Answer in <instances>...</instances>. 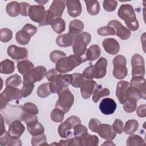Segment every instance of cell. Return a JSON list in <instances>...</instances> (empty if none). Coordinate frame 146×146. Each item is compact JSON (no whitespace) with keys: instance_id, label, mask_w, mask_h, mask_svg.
I'll list each match as a JSON object with an SVG mask.
<instances>
[{"instance_id":"1","label":"cell","mask_w":146,"mask_h":146,"mask_svg":"<svg viewBox=\"0 0 146 146\" xmlns=\"http://www.w3.org/2000/svg\"><path fill=\"white\" fill-rule=\"evenodd\" d=\"M47 79L50 82L49 87L51 93H58L63 88L71 84L72 74L62 75L56 68L48 70L46 75Z\"/></svg>"},{"instance_id":"2","label":"cell","mask_w":146,"mask_h":146,"mask_svg":"<svg viewBox=\"0 0 146 146\" xmlns=\"http://www.w3.org/2000/svg\"><path fill=\"white\" fill-rule=\"evenodd\" d=\"M117 15L125 21V23L129 30L136 31L139 27L138 21L133 7L129 4H123L119 7Z\"/></svg>"},{"instance_id":"3","label":"cell","mask_w":146,"mask_h":146,"mask_svg":"<svg viewBox=\"0 0 146 146\" xmlns=\"http://www.w3.org/2000/svg\"><path fill=\"white\" fill-rule=\"evenodd\" d=\"M91 39V35L87 32H82L74 37L72 50L75 55L79 56L83 63L84 62V55L87 51V46Z\"/></svg>"},{"instance_id":"4","label":"cell","mask_w":146,"mask_h":146,"mask_svg":"<svg viewBox=\"0 0 146 146\" xmlns=\"http://www.w3.org/2000/svg\"><path fill=\"white\" fill-rule=\"evenodd\" d=\"M83 63L82 59L76 55H70L60 59L55 66L56 70L60 74L67 73Z\"/></svg>"},{"instance_id":"5","label":"cell","mask_w":146,"mask_h":146,"mask_svg":"<svg viewBox=\"0 0 146 146\" xmlns=\"http://www.w3.org/2000/svg\"><path fill=\"white\" fill-rule=\"evenodd\" d=\"M58 94V99L55 103V108H58L64 113L68 112L74 102V96L67 87L63 88Z\"/></svg>"},{"instance_id":"6","label":"cell","mask_w":146,"mask_h":146,"mask_svg":"<svg viewBox=\"0 0 146 146\" xmlns=\"http://www.w3.org/2000/svg\"><path fill=\"white\" fill-rule=\"evenodd\" d=\"M21 90L17 87H6L0 94V109L5 108L10 101L20 100L22 98Z\"/></svg>"},{"instance_id":"7","label":"cell","mask_w":146,"mask_h":146,"mask_svg":"<svg viewBox=\"0 0 146 146\" xmlns=\"http://www.w3.org/2000/svg\"><path fill=\"white\" fill-rule=\"evenodd\" d=\"M112 63L113 66V76L117 79H123L125 78L128 73L125 58L121 55H116L113 59Z\"/></svg>"},{"instance_id":"8","label":"cell","mask_w":146,"mask_h":146,"mask_svg":"<svg viewBox=\"0 0 146 146\" xmlns=\"http://www.w3.org/2000/svg\"><path fill=\"white\" fill-rule=\"evenodd\" d=\"M46 73V69L44 67L37 66L23 75V82H30L34 84L35 82L42 80Z\"/></svg>"},{"instance_id":"9","label":"cell","mask_w":146,"mask_h":146,"mask_svg":"<svg viewBox=\"0 0 146 146\" xmlns=\"http://www.w3.org/2000/svg\"><path fill=\"white\" fill-rule=\"evenodd\" d=\"M66 7V1L62 0H54L52 1L46 13L49 18L54 21L55 19L61 18Z\"/></svg>"},{"instance_id":"10","label":"cell","mask_w":146,"mask_h":146,"mask_svg":"<svg viewBox=\"0 0 146 146\" xmlns=\"http://www.w3.org/2000/svg\"><path fill=\"white\" fill-rule=\"evenodd\" d=\"M132 75V76H144L145 75L144 60L142 56L135 54L131 58Z\"/></svg>"},{"instance_id":"11","label":"cell","mask_w":146,"mask_h":146,"mask_svg":"<svg viewBox=\"0 0 146 146\" xmlns=\"http://www.w3.org/2000/svg\"><path fill=\"white\" fill-rule=\"evenodd\" d=\"M8 55L15 60L26 59L28 57V50L25 47H18L16 45L11 44L7 50Z\"/></svg>"},{"instance_id":"12","label":"cell","mask_w":146,"mask_h":146,"mask_svg":"<svg viewBox=\"0 0 146 146\" xmlns=\"http://www.w3.org/2000/svg\"><path fill=\"white\" fill-rule=\"evenodd\" d=\"M108 26L113 27L116 31V35L122 40H127L131 36V31L125 27L119 21L112 20L108 23Z\"/></svg>"},{"instance_id":"13","label":"cell","mask_w":146,"mask_h":146,"mask_svg":"<svg viewBox=\"0 0 146 146\" xmlns=\"http://www.w3.org/2000/svg\"><path fill=\"white\" fill-rule=\"evenodd\" d=\"M45 13V8L42 5H32L29 9V16L31 20L39 24L43 21Z\"/></svg>"},{"instance_id":"14","label":"cell","mask_w":146,"mask_h":146,"mask_svg":"<svg viewBox=\"0 0 146 146\" xmlns=\"http://www.w3.org/2000/svg\"><path fill=\"white\" fill-rule=\"evenodd\" d=\"M96 86L97 84L95 81L88 79L84 80L80 87L82 98L85 99L90 98L91 95L94 93Z\"/></svg>"},{"instance_id":"15","label":"cell","mask_w":146,"mask_h":146,"mask_svg":"<svg viewBox=\"0 0 146 146\" xmlns=\"http://www.w3.org/2000/svg\"><path fill=\"white\" fill-rule=\"evenodd\" d=\"M116 107V103L114 100L108 98L102 99L99 106L100 111L106 115H111L114 113Z\"/></svg>"},{"instance_id":"16","label":"cell","mask_w":146,"mask_h":146,"mask_svg":"<svg viewBox=\"0 0 146 146\" xmlns=\"http://www.w3.org/2000/svg\"><path fill=\"white\" fill-rule=\"evenodd\" d=\"M96 133L102 138L107 140H113L116 136V133L112 126L107 124H100Z\"/></svg>"},{"instance_id":"17","label":"cell","mask_w":146,"mask_h":146,"mask_svg":"<svg viewBox=\"0 0 146 146\" xmlns=\"http://www.w3.org/2000/svg\"><path fill=\"white\" fill-rule=\"evenodd\" d=\"M107 66V60L106 58L101 57L94 65V78L100 79L106 75V68Z\"/></svg>"},{"instance_id":"18","label":"cell","mask_w":146,"mask_h":146,"mask_svg":"<svg viewBox=\"0 0 146 146\" xmlns=\"http://www.w3.org/2000/svg\"><path fill=\"white\" fill-rule=\"evenodd\" d=\"M130 85L131 87L136 89L140 92L141 95V98L145 99L146 97V90H145V79L144 76H132Z\"/></svg>"},{"instance_id":"19","label":"cell","mask_w":146,"mask_h":146,"mask_svg":"<svg viewBox=\"0 0 146 146\" xmlns=\"http://www.w3.org/2000/svg\"><path fill=\"white\" fill-rule=\"evenodd\" d=\"M25 128L19 120L12 121L9 127V133L13 138H19L25 132Z\"/></svg>"},{"instance_id":"20","label":"cell","mask_w":146,"mask_h":146,"mask_svg":"<svg viewBox=\"0 0 146 146\" xmlns=\"http://www.w3.org/2000/svg\"><path fill=\"white\" fill-rule=\"evenodd\" d=\"M130 86V83L125 80H121L117 83L116 95L120 104H123L126 101L127 91Z\"/></svg>"},{"instance_id":"21","label":"cell","mask_w":146,"mask_h":146,"mask_svg":"<svg viewBox=\"0 0 146 146\" xmlns=\"http://www.w3.org/2000/svg\"><path fill=\"white\" fill-rule=\"evenodd\" d=\"M102 45L105 51L111 55H116L120 50L119 42L113 38H110L104 39Z\"/></svg>"},{"instance_id":"22","label":"cell","mask_w":146,"mask_h":146,"mask_svg":"<svg viewBox=\"0 0 146 146\" xmlns=\"http://www.w3.org/2000/svg\"><path fill=\"white\" fill-rule=\"evenodd\" d=\"M68 14L74 18L79 16L82 13V8L79 0H67L66 1Z\"/></svg>"},{"instance_id":"23","label":"cell","mask_w":146,"mask_h":146,"mask_svg":"<svg viewBox=\"0 0 146 146\" xmlns=\"http://www.w3.org/2000/svg\"><path fill=\"white\" fill-rule=\"evenodd\" d=\"M74 126L73 124L66 119L64 122L61 123L58 127V133L59 136L64 139H67L72 135V129Z\"/></svg>"},{"instance_id":"24","label":"cell","mask_w":146,"mask_h":146,"mask_svg":"<svg viewBox=\"0 0 146 146\" xmlns=\"http://www.w3.org/2000/svg\"><path fill=\"white\" fill-rule=\"evenodd\" d=\"M101 54V49L98 44H93L89 47L84 55V62L87 60L94 61L98 59Z\"/></svg>"},{"instance_id":"25","label":"cell","mask_w":146,"mask_h":146,"mask_svg":"<svg viewBox=\"0 0 146 146\" xmlns=\"http://www.w3.org/2000/svg\"><path fill=\"white\" fill-rule=\"evenodd\" d=\"M74 36L70 33L59 35L56 39V44L62 47H70L72 45Z\"/></svg>"},{"instance_id":"26","label":"cell","mask_w":146,"mask_h":146,"mask_svg":"<svg viewBox=\"0 0 146 146\" xmlns=\"http://www.w3.org/2000/svg\"><path fill=\"white\" fill-rule=\"evenodd\" d=\"M84 29V24L80 20L74 19L69 24V33L74 37L82 33Z\"/></svg>"},{"instance_id":"27","label":"cell","mask_w":146,"mask_h":146,"mask_svg":"<svg viewBox=\"0 0 146 146\" xmlns=\"http://www.w3.org/2000/svg\"><path fill=\"white\" fill-rule=\"evenodd\" d=\"M6 10L9 16L15 17L21 14V3L17 1L10 2L7 4Z\"/></svg>"},{"instance_id":"28","label":"cell","mask_w":146,"mask_h":146,"mask_svg":"<svg viewBox=\"0 0 146 146\" xmlns=\"http://www.w3.org/2000/svg\"><path fill=\"white\" fill-rule=\"evenodd\" d=\"M15 70L14 62L8 59L2 60L0 63V72L2 74H10Z\"/></svg>"},{"instance_id":"29","label":"cell","mask_w":146,"mask_h":146,"mask_svg":"<svg viewBox=\"0 0 146 146\" xmlns=\"http://www.w3.org/2000/svg\"><path fill=\"white\" fill-rule=\"evenodd\" d=\"M110 94V90L107 88L103 87L102 85H97L92 96V100L95 103L98 102L99 99L104 96H108Z\"/></svg>"},{"instance_id":"30","label":"cell","mask_w":146,"mask_h":146,"mask_svg":"<svg viewBox=\"0 0 146 146\" xmlns=\"http://www.w3.org/2000/svg\"><path fill=\"white\" fill-rule=\"evenodd\" d=\"M34 68L33 63L28 60H23L17 63L18 71L23 76Z\"/></svg>"},{"instance_id":"31","label":"cell","mask_w":146,"mask_h":146,"mask_svg":"<svg viewBox=\"0 0 146 146\" xmlns=\"http://www.w3.org/2000/svg\"><path fill=\"white\" fill-rule=\"evenodd\" d=\"M84 2L86 5V8L88 13L91 15H96L100 11V5L98 1L86 0Z\"/></svg>"},{"instance_id":"32","label":"cell","mask_w":146,"mask_h":146,"mask_svg":"<svg viewBox=\"0 0 146 146\" xmlns=\"http://www.w3.org/2000/svg\"><path fill=\"white\" fill-rule=\"evenodd\" d=\"M87 133V128L83 125L79 124L73 128V134L74 137L79 140L82 144V140ZM83 145V144H82Z\"/></svg>"},{"instance_id":"33","label":"cell","mask_w":146,"mask_h":146,"mask_svg":"<svg viewBox=\"0 0 146 146\" xmlns=\"http://www.w3.org/2000/svg\"><path fill=\"white\" fill-rule=\"evenodd\" d=\"M31 36L26 31L23 30L18 31L15 34V39L17 43L21 45L27 44L31 39Z\"/></svg>"},{"instance_id":"34","label":"cell","mask_w":146,"mask_h":146,"mask_svg":"<svg viewBox=\"0 0 146 146\" xmlns=\"http://www.w3.org/2000/svg\"><path fill=\"white\" fill-rule=\"evenodd\" d=\"M138 127V121L134 119H131L125 122L123 131L126 134L131 135L135 133L137 130Z\"/></svg>"},{"instance_id":"35","label":"cell","mask_w":146,"mask_h":146,"mask_svg":"<svg viewBox=\"0 0 146 146\" xmlns=\"http://www.w3.org/2000/svg\"><path fill=\"white\" fill-rule=\"evenodd\" d=\"M51 26L53 30L57 34H60L66 29L65 21L61 18L55 19L51 23Z\"/></svg>"},{"instance_id":"36","label":"cell","mask_w":146,"mask_h":146,"mask_svg":"<svg viewBox=\"0 0 146 146\" xmlns=\"http://www.w3.org/2000/svg\"><path fill=\"white\" fill-rule=\"evenodd\" d=\"M126 145L127 146L145 145V143L144 139L141 136L132 133L127 139Z\"/></svg>"},{"instance_id":"37","label":"cell","mask_w":146,"mask_h":146,"mask_svg":"<svg viewBox=\"0 0 146 146\" xmlns=\"http://www.w3.org/2000/svg\"><path fill=\"white\" fill-rule=\"evenodd\" d=\"M137 100L133 98H127L123 103V109L127 113H132L134 112L137 108Z\"/></svg>"},{"instance_id":"38","label":"cell","mask_w":146,"mask_h":146,"mask_svg":"<svg viewBox=\"0 0 146 146\" xmlns=\"http://www.w3.org/2000/svg\"><path fill=\"white\" fill-rule=\"evenodd\" d=\"M22 83V78L18 74H14L8 77L5 81L6 87H17Z\"/></svg>"},{"instance_id":"39","label":"cell","mask_w":146,"mask_h":146,"mask_svg":"<svg viewBox=\"0 0 146 146\" xmlns=\"http://www.w3.org/2000/svg\"><path fill=\"white\" fill-rule=\"evenodd\" d=\"M99 139L97 136L87 133L82 140V144L85 146H95L99 144Z\"/></svg>"},{"instance_id":"40","label":"cell","mask_w":146,"mask_h":146,"mask_svg":"<svg viewBox=\"0 0 146 146\" xmlns=\"http://www.w3.org/2000/svg\"><path fill=\"white\" fill-rule=\"evenodd\" d=\"M22 120H23L26 123L27 127L33 126L38 122L36 115H32L25 112H23L22 116Z\"/></svg>"},{"instance_id":"41","label":"cell","mask_w":146,"mask_h":146,"mask_svg":"<svg viewBox=\"0 0 146 146\" xmlns=\"http://www.w3.org/2000/svg\"><path fill=\"white\" fill-rule=\"evenodd\" d=\"M64 112L58 108H54L51 112L50 117L51 120L55 123H60L64 117Z\"/></svg>"},{"instance_id":"42","label":"cell","mask_w":146,"mask_h":146,"mask_svg":"<svg viewBox=\"0 0 146 146\" xmlns=\"http://www.w3.org/2000/svg\"><path fill=\"white\" fill-rule=\"evenodd\" d=\"M51 93L49 83H45L40 85L37 89V95L42 98L47 97Z\"/></svg>"},{"instance_id":"43","label":"cell","mask_w":146,"mask_h":146,"mask_svg":"<svg viewBox=\"0 0 146 146\" xmlns=\"http://www.w3.org/2000/svg\"><path fill=\"white\" fill-rule=\"evenodd\" d=\"M46 141H47L46 136L44 134V133H43L41 134L33 136V137L31 139V144L33 146H38V145H45V144L48 145Z\"/></svg>"},{"instance_id":"44","label":"cell","mask_w":146,"mask_h":146,"mask_svg":"<svg viewBox=\"0 0 146 146\" xmlns=\"http://www.w3.org/2000/svg\"><path fill=\"white\" fill-rule=\"evenodd\" d=\"M23 112L32 114L37 115L39 113V110L36 106L31 102H27L25 103L22 107Z\"/></svg>"},{"instance_id":"45","label":"cell","mask_w":146,"mask_h":146,"mask_svg":"<svg viewBox=\"0 0 146 146\" xmlns=\"http://www.w3.org/2000/svg\"><path fill=\"white\" fill-rule=\"evenodd\" d=\"M27 131L29 132V133L32 136H35L36 135L41 134L44 133V128L43 125L40 123L39 122H38L35 125L31 126V127H27Z\"/></svg>"},{"instance_id":"46","label":"cell","mask_w":146,"mask_h":146,"mask_svg":"<svg viewBox=\"0 0 146 146\" xmlns=\"http://www.w3.org/2000/svg\"><path fill=\"white\" fill-rule=\"evenodd\" d=\"M13 33L10 29L3 28L0 30V40L1 42H8L11 39Z\"/></svg>"},{"instance_id":"47","label":"cell","mask_w":146,"mask_h":146,"mask_svg":"<svg viewBox=\"0 0 146 146\" xmlns=\"http://www.w3.org/2000/svg\"><path fill=\"white\" fill-rule=\"evenodd\" d=\"M34 88V84L30 82H23V86L21 89L22 97L26 98L29 96L33 92Z\"/></svg>"},{"instance_id":"48","label":"cell","mask_w":146,"mask_h":146,"mask_svg":"<svg viewBox=\"0 0 146 146\" xmlns=\"http://www.w3.org/2000/svg\"><path fill=\"white\" fill-rule=\"evenodd\" d=\"M98 34L100 36H108V35H115L116 34L115 30L109 26H103L100 27L97 30Z\"/></svg>"},{"instance_id":"49","label":"cell","mask_w":146,"mask_h":146,"mask_svg":"<svg viewBox=\"0 0 146 146\" xmlns=\"http://www.w3.org/2000/svg\"><path fill=\"white\" fill-rule=\"evenodd\" d=\"M72 80L71 85L75 88L80 87L82 83L85 80V78L83 76V74H81L80 73H74L72 74Z\"/></svg>"},{"instance_id":"50","label":"cell","mask_w":146,"mask_h":146,"mask_svg":"<svg viewBox=\"0 0 146 146\" xmlns=\"http://www.w3.org/2000/svg\"><path fill=\"white\" fill-rule=\"evenodd\" d=\"M66 56V54L59 50H54L50 54V60L55 63H56L60 59Z\"/></svg>"},{"instance_id":"51","label":"cell","mask_w":146,"mask_h":146,"mask_svg":"<svg viewBox=\"0 0 146 146\" xmlns=\"http://www.w3.org/2000/svg\"><path fill=\"white\" fill-rule=\"evenodd\" d=\"M117 2L115 0H105L103 3L104 9L108 12L114 11L117 6Z\"/></svg>"},{"instance_id":"52","label":"cell","mask_w":146,"mask_h":146,"mask_svg":"<svg viewBox=\"0 0 146 146\" xmlns=\"http://www.w3.org/2000/svg\"><path fill=\"white\" fill-rule=\"evenodd\" d=\"M112 127L116 133L121 134L123 132L124 124L123 121L120 119H116L114 121L112 125Z\"/></svg>"},{"instance_id":"53","label":"cell","mask_w":146,"mask_h":146,"mask_svg":"<svg viewBox=\"0 0 146 146\" xmlns=\"http://www.w3.org/2000/svg\"><path fill=\"white\" fill-rule=\"evenodd\" d=\"M94 65H91L87 67L83 72L84 78L88 80H92L94 78Z\"/></svg>"},{"instance_id":"54","label":"cell","mask_w":146,"mask_h":146,"mask_svg":"<svg viewBox=\"0 0 146 146\" xmlns=\"http://www.w3.org/2000/svg\"><path fill=\"white\" fill-rule=\"evenodd\" d=\"M100 124L101 123L99 120H98L97 119L93 118L90 120L89 124H88V127L91 131L96 133L98 129L99 128V126L100 125Z\"/></svg>"},{"instance_id":"55","label":"cell","mask_w":146,"mask_h":146,"mask_svg":"<svg viewBox=\"0 0 146 146\" xmlns=\"http://www.w3.org/2000/svg\"><path fill=\"white\" fill-rule=\"evenodd\" d=\"M22 29L29 34L31 36H33L34 34H35L37 31V27L30 23L26 24Z\"/></svg>"},{"instance_id":"56","label":"cell","mask_w":146,"mask_h":146,"mask_svg":"<svg viewBox=\"0 0 146 146\" xmlns=\"http://www.w3.org/2000/svg\"><path fill=\"white\" fill-rule=\"evenodd\" d=\"M10 139V135L9 132L5 131L0 136V145H7Z\"/></svg>"},{"instance_id":"57","label":"cell","mask_w":146,"mask_h":146,"mask_svg":"<svg viewBox=\"0 0 146 146\" xmlns=\"http://www.w3.org/2000/svg\"><path fill=\"white\" fill-rule=\"evenodd\" d=\"M21 15L22 16H27L29 15V11L30 7V5L26 2H21Z\"/></svg>"},{"instance_id":"58","label":"cell","mask_w":146,"mask_h":146,"mask_svg":"<svg viewBox=\"0 0 146 146\" xmlns=\"http://www.w3.org/2000/svg\"><path fill=\"white\" fill-rule=\"evenodd\" d=\"M136 108V114L139 117H145L146 116V106L145 104L140 105Z\"/></svg>"},{"instance_id":"59","label":"cell","mask_w":146,"mask_h":146,"mask_svg":"<svg viewBox=\"0 0 146 146\" xmlns=\"http://www.w3.org/2000/svg\"><path fill=\"white\" fill-rule=\"evenodd\" d=\"M7 145H17L21 146L22 142L19 138H13L10 136V139Z\"/></svg>"},{"instance_id":"60","label":"cell","mask_w":146,"mask_h":146,"mask_svg":"<svg viewBox=\"0 0 146 146\" xmlns=\"http://www.w3.org/2000/svg\"><path fill=\"white\" fill-rule=\"evenodd\" d=\"M1 135L5 131V127L4 125V119L2 114H1Z\"/></svg>"},{"instance_id":"61","label":"cell","mask_w":146,"mask_h":146,"mask_svg":"<svg viewBox=\"0 0 146 146\" xmlns=\"http://www.w3.org/2000/svg\"><path fill=\"white\" fill-rule=\"evenodd\" d=\"M102 145H115V144H114L112 141L108 140L104 143L102 144Z\"/></svg>"},{"instance_id":"62","label":"cell","mask_w":146,"mask_h":146,"mask_svg":"<svg viewBox=\"0 0 146 146\" xmlns=\"http://www.w3.org/2000/svg\"><path fill=\"white\" fill-rule=\"evenodd\" d=\"M36 3H38L39 5H43V4H44V3H47V2H48V1H35Z\"/></svg>"}]
</instances>
